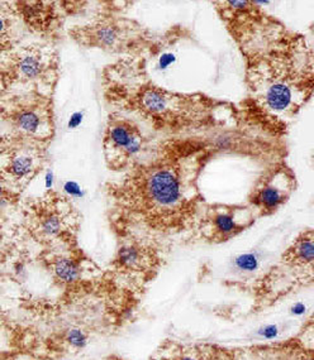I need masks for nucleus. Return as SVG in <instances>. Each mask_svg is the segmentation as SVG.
<instances>
[{"label":"nucleus","instance_id":"2","mask_svg":"<svg viewBox=\"0 0 314 360\" xmlns=\"http://www.w3.org/2000/svg\"><path fill=\"white\" fill-rule=\"evenodd\" d=\"M54 133L51 96L0 89V149L19 144L47 147Z\"/></svg>","mask_w":314,"mask_h":360},{"label":"nucleus","instance_id":"15","mask_svg":"<svg viewBox=\"0 0 314 360\" xmlns=\"http://www.w3.org/2000/svg\"><path fill=\"white\" fill-rule=\"evenodd\" d=\"M201 360H255L256 344L226 347L217 342H201Z\"/></svg>","mask_w":314,"mask_h":360},{"label":"nucleus","instance_id":"3","mask_svg":"<svg viewBox=\"0 0 314 360\" xmlns=\"http://www.w3.org/2000/svg\"><path fill=\"white\" fill-rule=\"evenodd\" d=\"M57 75L58 56L50 44H18L0 57V85L4 90L51 96Z\"/></svg>","mask_w":314,"mask_h":360},{"label":"nucleus","instance_id":"13","mask_svg":"<svg viewBox=\"0 0 314 360\" xmlns=\"http://www.w3.org/2000/svg\"><path fill=\"white\" fill-rule=\"evenodd\" d=\"M150 360H201V342L165 339L152 353Z\"/></svg>","mask_w":314,"mask_h":360},{"label":"nucleus","instance_id":"7","mask_svg":"<svg viewBox=\"0 0 314 360\" xmlns=\"http://www.w3.org/2000/svg\"><path fill=\"white\" fill-rule=\"evenodd\" d=\"M144 147L145 137L139 124L120 112H112L103 138L108 167L113 171H126L137 166Z\"/></svg>","mask_w":314,"mask_h":360},{"label":"nucleus","instance_id":"12","mask_svg":"<svg viewBox=\"0 0 314 360\" xmlns=\"http://www.w3.org/2000/svg\"><path fill=\"white\" fill-rule=\"evenodd\" d=\"M22 22L14 12L11 1H0V57L18 46Z\"/></svg>","mask_w":314,"mask_h":360},{"label":"nucleus","instance_id":"1","mask_svg":"<svg viewBox=\"0 0 314 360\" xmlns=\"http://www.w3.org/2000/svg\"><path fill=\"white\" fill-rule=\"evenodd\" d=\"M144 291L107 269L56 297L28 298L0 315V360H70L132 323Z\"/></svg>","mask_w":314,"mask_h":360},{"label":"nucleus","instance_id":"17","mask_svg":"<svg viewBox=\"0 0 314 360\" xmlns=\"http://www.w3.org/2000/svg\"><path fill=\"white\" fill-rule=\"evenodd\" d=\"M20 199H22V195L14 193L12 188L0 179V217L12 212L13 209L20 202Z\"/></svg>","mask_w":314,"mask_h":360},{"label":"nucleus","instance_id":"20","mask_svg":"<svg viewBox=\"0 0 314 360\" xmlns=\"http://www.w3.org/2000/svg\"><path fill=\"white\" fill-rule=\"evenodd\" d=\"M104 360H128V359H125V358H122V356H120V355L112 354V355H109V356H107V358H106V359H104Z\"/></svg>","mask_w":314,"mask_h":360},{"label":"nucleus","instance_id":"18","mask_svg":"<svg viewBox=\"0 0 314 360\" xmlns=\"http://www.w3.org/2000/svg\"><path fill=\"white\" fill-rule=\"evenodd\" d=\"M236 267L242 272H253L258 267V258L253 253H246L241 255L234 259Z\"/></svg>","mask_w":314,"mask_h":360},{"label":"nucleus","instance_id":"4","mask_svg":"<svg viewBox=\"0 0 314 360\" xmlns=\"http://www.w3.org/2000/svg\"><path fill=\"white\" fill-rule=\"evenodd\" d=\"M163 266V244L157 239L144 236H125L118 239V247L109 269L132 285L146 288Z\"/></svg>","mask_w":314,"mask_h":360},{"label":"nucleus","instance_id":"11","mask_svg":"<svg viewBox=\"0 0 314 360\" xmlns=\"http://www.w3.org/2000/svg\"><path fill=\"white\" fill-rule=\"evenodd\" d=\"M251 217L239 215L234 209H215L198 225L201 240L208 243H225L241 234L251 225Z\"/></svg>","mask_w":314,"mask_h":360},{"label":"nucleus","instance_id":"16","mask_svg":"<svg viewBox=\"0 0 314 360\" xmlns=\"http://www.w3.org/2000/svg\"><path fill=\"white\" fill-rule=\"evenodd\" d=\"M265 100L268 106L275 112H284L289 108L293 100V90L289 85L284 82H275L268 87L265 94Z\"/></svg>","mask_w":314,"mask_h":360},{"label":"nucleus","instance_id":"5","mask_svg":"<svg viewBox=\"0 0 314 360\" xmlns=\"http://www.w3.org/2000/svg\"><path fill=\"white\" fill-rule=\"evenodd\" d=\"M31 261L38 263L47 272L58 295L75 290L103 272L79 247L41 250Z\"/></svg>","mask_w":314,"mask_h":360},{"label":"nucleus","instance_id":"10","mask_svg":"<svg viewBox=\"0 0 314 360\" xmlns=\"http://www.w3.org/2000/svg\"><path fill=\"white\" fill-rule=\"evenodd\" d=\"M313 316H309L296 335L279 342L256 344L255 360H314Z\"/></svg>","mask_w":314,"mask_h":360},{"label":"nucleus","instance_id":"8","mask_svg":"<svg viewBox=\"0 0 314 360\" xmlns=\"http://www.w3.org/2000/svg\"><path fill=\"white\" fill-rule=\"evenodd\" d=\"M47 162V149L38 144H19L0 149V179L22 195Z\"/></svg>","mask_w":314,"mask_h":360},{"label":"nucleus","instance_id":"9","mask_svg":"<svg viewBox=\"0 0 314 360\" xmlns=\"http://www.w3.org/2000/svg\"><path fill=\"white\" fill-rule=\"evenodd\" d=\"M11 4L23 27L36 34L52 41L63 28V6H57L58 3L11 1Z\"/></svg>","mask_w":314,"mask_h":360},{"label":"nucleus","instance_id":"19","mask_svg":"<svg viewBox=\"0 0 314 360\" xmlns=\"http://www.w3.org/2000/svg\"><path fill=\"white\" fill-rule=\"evenodd\" d=\"M174 56L172 55H163L160 58V66H161V69H166L168 66H170L171 63H174Z\"/></svg>","mask_w":314,"mask_h":360},{"label":"nucleus","instance_id":"6","mask_svg":"<svg viewBox=\"0 0 314 360\" xmlns=\"http://www.w3.org/2000/svg\"><path fill=\"white\" fill-rule=\"evenodd\" d=\"M69 33L82 46L113 53L133 50L139 37L137 25L114 14L98 15L88 25H76Z\"/></svg>","mask_w":314,"mask_h":360},{"label":"nucleus","instance_id":"14","mask_svg":"<svg viewBox=\"0 0 314 360\" xmlns=\"http://www.w3.org/2000/svg\"><path fill=\"white\" fill-rule=\"evenodd\" d=\"M287 190L285 184L279 179H270L265 181L264 185L258 187L255 193L253 204L265 214L275 212L279 206L284 204L287 200Z\"/></svg>","mask_w":314,"mask_h":360}]
</instances>
